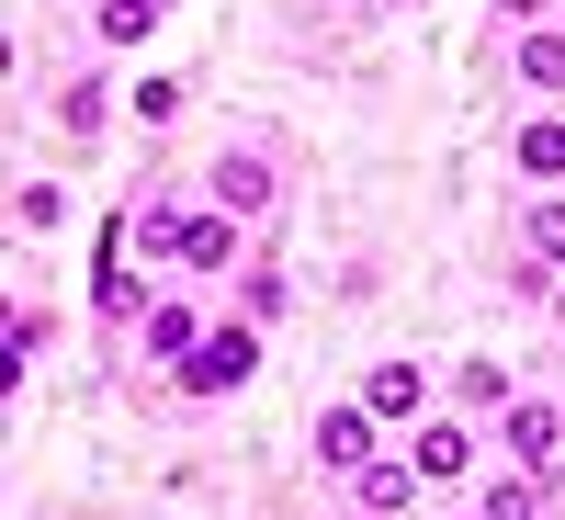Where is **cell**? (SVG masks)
<instances>
[{
	"instance_id": "cell-1",
	"label": "cell",
	"mask_w": 565,
	"mask_h": 520,
	"mask_svg": "<svg viewBox=\"0 0 565 520\" xmlns=\"http://www.w3.org/2000/svg\"><path fill=\"white\" fill-rule=\"evenodd\" d=\"M249 373H260V317H226V328H204V340H193L181 396H238Z\"/></svg>"
},
{
	"instance_id": "cell-2",
	"label": "cell",
	"mask_w": 565,
	"mask_h": 520,
	"mask_svg": "<svg viewBox=\"0 0 565 520\" xmlns=\"http://www.w3.org/2000/svg\"><path fill=\"white\" fill-rule=\"evenodd\" d=\"M498 442H509V464H521V476H554V453H565V407H554V396H509Z\"/></svg>"
},
{
	"instance_id": "cell-3",
	"label": "cell",
	"mask_w": 565,
	"mask_h": 520,
	"mask_svg": "<svg viewBox=\"0 0 565 520\" xmlns=\"http://www.w3.org/2000/svg\"><path fill=\"white\" fill-rule=\"evenodd\" d=\"M554 283H565V204L543 193L521 215V295H554Z\"/></svg>"
},
{
	"instance_id": "cell-4",
	"label": "cell",
	"mask_w": 565,
	"mask_h": 520,
	"mask_svg": "<svg viewBox=\"0 0 565 520\" xmlns=\"http://www.w3.org/2000/svg\"><path fill=\"white\" fill-rule=\"evenodd\" d=\"M204 193H215V215H238V226H260V215H271V170H260L249 148H226V159L204 170Z\"/></svg>"
},
{
	"instance_id": "cell-5",
	"label": "cell",
	"mask_w": 565,
	"mask_h": 520,
	"mask_svg": "<svg viewBox=\"0 0 565 520\" xmlns=\"http://www.w3.org/2000/svg\"><path fill=\"white\" fill-rule=\"evenodd\" d=\"M407 464H418V487H452L463 464H476V431H463V418H418V431H407Z\"/></svg>"
},
{
	"instance_id": "cell-6",
	"label": "cell",
	"mask_w": 565,
	"mask_h": 520,
	"mask_svg": "<svg viewBox=\"0 0 565 520\" xmlns=\"http://www.w3.org/2000/svg\"><path fill=\"white\" fill-rule=\"evenodd\" d=\"M317 464H328V476H362V464H373V407H328L317 418Z\"/></svg>"
},
{
	"instance_id": "cell-7",
	"label": "cell",
	"mask_w": 565,
	"mask_h": 520,
	"mask_svg": "<svg viewBox=\"0 0 565 520\" xmlns=\"http://www.w3.org/2000/svg\"><path fill=\"white\" fill-rule=\"evenodd\" d=\"M181 226H193V204H170V193H148V204L125 215V250H136V261H181Z\"/></svg>"
},
{
	"instance_id": "cell-8",
	"label": "cell",
	"mask_w": 565,
	"mask_h": 520,
	"mask_svg": "<svg viewBox=\"0 0 565 520\" xmlns=\"http://www.w3.org/2000/svg\"><path fill=\"white\" fill-rule=\"evenodd\" d=\"M181 272H238V215H193L181 226Z\"/></svg>"
},
{
	"instance_id": "cell-9",
	"label": "cell",
	"mask_w": 565,
	"mask_h": 520,
	"mask_svg": "<svg viewBox=\"0 0 565 520\" xmlns=\"http://www.w3.org/2000/svg\"><path fill=\"white\" fill-rule=\"evenodd\" d=\"M362 407H373V418H418V407H430V373H418V362H385V373L362 385Z\"/></svg>"
},
{
	"instance_id": "cell-10",
	"label": "cell",
	"mask_w": 565,
	"mask_h": 520,
	"mask_svg": "<svg viewBox=\"0 0 565 520\" xmlns=\"http://www.w3.org/2000/svg\"><path fill=\"white\" fill-rule=\"evenodd\" d=\"M351 498H362L373 520H396V509L418 498V464H362V476H351Z\"/></svg>"
},
{
	"instance_id": "cell-11",
	"label": "cell",
	"mask_w": 565,
	"mask_h": 520,
	"mask_svg": "<svg viewBox=\"0 0 565 520\" xmlns=\"http://www.w3.org/2000/svg\"><path fill=\"white\" fill-rule=\"evenodd\" d=\"M193 340H204V317H193V306H148V351H159L170 373L193 362Z\"/></svg>"
},
{
	"instance_id": "cell-12",
	"label": "cell",
	"mask_w": 565,
	"mask_h": 520,
	"mask_svg": "<svg viewBox=\"0 0 565 520\" xmlns=\"http://www.w3.org/2000/svg\"><path fill=\"white\" fill-rule=\"evenodd\" d=\"M521 91H565V34H554V23L521 34Z\"/></svg>"
},
{
	"instance_id": "cell-13",
	"label": "cell",
	"mask_w": 565,
	"mask_h": 520,
	"mask_svg": "<svg viewBox=\"0 0 565 520\" xmlns=\"http://www.w3.org/2000/svg\"><path fill=\"white\" fill-rule=\"evenodd\" d=\"M159 12H170V0H103L90 23H103V45H148V34H159Z\"/></svg>"
},
{
	"instance_id": "cell-14",
	"label": "cell",
	"mask_w": 565,
	"mask_h": 520,
	"mask_svg": "<svg viewBox=\"0 0 565 520\" xmlns=\"http://www.w3.org/2000/svg\"><path fill=\"white\" fill-rule=\"evenodd\" d=\"M521 181H565V125H521Z\"/></svg>"
},
{
	"instance_id": "cell-15",
	"label": "cell",
	"mask_w": 565,
	"mask_h": 520,
	"mask_svg": "<svg viewBox=\"0 0 565 520\" xmlns=\"http://www.w3.org/2000/svg\"><path fill=\"white\" fill-rule=\"evenodd\" d=\"M487 520H543V476H521V464H509V476L487 487Z\"/></svg>"
},
{
	"instance_id": "cell-16",
	"label": "cell",
	"mask_w": 565,
	"mask_h": 520,
	"mask_svg": "<svg viewBox=\"0 0 565 520\" xmlns=\"http://www.w3.org/2000/svg\"><path fill=\"white\" fill-rule=\"evenodd\" d=\"M90 295H103V317H136V306H148V283H136V261H103Z\"/></svg>"
},
{
	"instance_id": "cell-17",
	"label": "cell",
	"mask_w": 565,
	"mask_h": 520,
	"mask_svg": "<svg viewBox=\"0 0 565 520\" xmlns=\"http://www.w3.org/2000/svg\"><path fill=\"white\" fill-rule=\"evenodd\" d=\"M57 125H68V136L103 125V79H68V91H57Z\"/></svg>"
},
{
	"instance_id": "cell-18",
	"label": "cell",
	"mask_w": 565,
	"mask_h": 520,
	"mask_svg": "<svg viewBox=\"0 0 565 520\" xmlns=\"http://www.w3.org/2000/svg\"><path fill=\"white\" fill-rule=\"evenodd\" d=\"M181 114V79H136V125H170Z\"/></svg>"
},
{
	"instance_id": "cell-19",
	"label": "cell",
	"mask_w": 565,
	"mask_h": 520,
	"mask_svg": "<svg viewBox=\"0 0 565 520\" xmlns=\"http://www.w3.org/2000/svg\"><path fill=\"white\" fill-rule=\"evenodd\" d=\"M498 12H509V23H521V34H532V23H543V12H554V0H498Z\"/></svg>"
},
{
	"instance_id": "cell-20",
	"label": "cell",
	"mask_w": 565,
	"mask_h": 520,
	"mask_svg": "<svg viewBox=\"0 0 565 520\" xmlns=\"http://www.w3.org/2000/svg\"><path fill=\"white\" fill-rule=\"evenodd\" d=\"M554 328H565V283H554Z\"/></svg>"
},
{
	"instance_id": "cell-21",
	"label": "cell",
	"mask_w": 565,
	"mask_h": 520,
	"mask_svg": "<svg viewBox=\"0 0 565 520\" xmlns=\"http://www.w3.org/2000/svg\"><path fill=\"white\" fill-rule=\"evenodd\" d=\"M463 520H487V509H463Z\"/></svg>"
}]
</instances>
